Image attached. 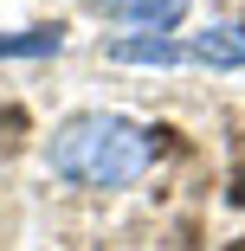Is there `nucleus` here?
I'll return each mask as SVG.
<instances>
[{
  "mask_svg": "<svg viewBox=\"0 0 245 251\" xmlns=\"http://www.w3.org/2000/svg\"><path fill=\"white\" fill-rule=\"evenodd\" d=\"M155 161V135L116 116V110H84V116H65L58 135H52V174L71 180V187H97V193H116V187H136Z\"/></svg>",
  "mask_w": 245,
  "mask_h": 251,
  "instance_id": "1",
  "label": "nucleus"
},
{
  "mask_svg": "<svg viewBox=\"0 0 245 251\" xmlns=\"http://www.w3.org/2000/svg\"><path fill=\"white\" fill-rule=\"evenodd\" d=\"M90 13H104V20H123L136 32H174L181 13H187V0H84Z\"/></svg>",
  "mask_w": 245,
  "mask_h": 251,
  "instance_id": "2",
  "label": "nucleus"
},
{
  "mask_svg": "<svg viewBox=\"0 0 245 251\" xmlns=\"http://www.w3.org/2000/svg\"><path fill=\"white\" fill-rule=\"evenodd\" d=\"M110 58L116 65H187V45H174L168 32H123L110 39Z\"/></svg>",
  "mask_w": 245,
  "mask_h": 251,
  "instance_id": "3",
  "label": "nucleus"
},
{
  "mask_svg": "<svg viewBox=\"0 0 245 251\" xmlns=\"http://www.w3.org/2000/svg\"><path fill=\"white\" fill-rule=\"evenodd\" d=\"M187 58L193 65H213V71H239L245 65V26H213L187 45Z\"/></svg>",
  "mask_w": 245,
  "mask_h": 251,
  "instance_id": "4",
  "label": "nucleus"
},
{
  "mask_svg": "<svg viewBox=\"0 0 245 251\" xmlns=\"http://www.w3.org/2000/svg\"><path fill=\"white\" fill-rule=\"evenodd\" d=\"M58 45V32H0V58H52Z\"/></svg>",
  "mask_w": 245,
  "mask_h": 251,
  "instance_id": "5",
  "label": "nucleus"
}]
</instances>
